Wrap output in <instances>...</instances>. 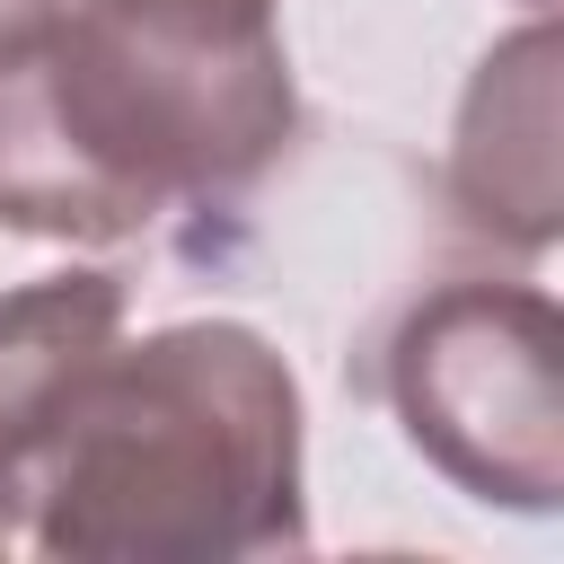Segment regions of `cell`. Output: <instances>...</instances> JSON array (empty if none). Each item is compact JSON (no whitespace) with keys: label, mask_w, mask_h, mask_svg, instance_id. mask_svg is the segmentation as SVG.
Here are the masks:
<instances>
[{"label":"cell","mask_w":564,"mask_h":564,"mask_svg":"<svg viewBox=\"0 0 564 564\" xmlns=\"http://www.w3.org/2000/svg\"><path fill=\"white\" fill-rule=\"evenodd\" d=\"M123 335L115 273H44L0 291V555L26 538V458L70 379Z\"/></svg>","instance_id":"obj_5"},{"label":"cell","mask_w":564,"mask_h":564,"mask_svg":"<svg viewBox=\"0 0 564 564\" xmlns=\"http://www.w3.org/2000/svg\"><path fill=\"white\" fill-rule=\"evenodd\" d=\"M26 546L62 564H238L308 546L291 361L238 317L115 335L26 458Z\"/></svg>","instance_id":"obj_2"},{"label":"cell","mask_w":564,"mask_h":564,"mask_svg":"<svg viewBox=\"0 0 564 564\" xmlns=\"http://www.w3.org/2000/svg\"><path fill=\"white\" fill-rule=\"evenodd\" d=\"M70 18V0H0V62H18L26 44H44Z\"/></svg>","instance_id":"obj_6"},{"label":"cell","mask_w":564,"mask_h":564,"mask_svg":"<svg viewBox=\"0 0 564 564\" xmlns=\"http://www.w3.org/2000/svg\"><path fill=\"white\" fill-rule=\"evenodd\" d=\"M449 203L476 238L511 256L555 247V26L546 9L476 62L449 123Z\"/></svg>","instance_id":"obj_4"},{"label":"cell","mask_w":564,"mask_h":564,"mask_svg":"<svg viewBox=\"0 0 564 564\" xmlns=\"http://www.w3.org/2000/svg\"><path fill=\"white\" fill-rule=\"evenodd\" d=\"M370 397L467 502L546 520L564 502L555 300L538 282H441L370 344Z\"/></svg>","instance_id":"obj_3"},{"label":"cell","mask_w":564,"mask_h":564,"mask_svg":"<svg viewBox=\"0 0 564 564\" xmlns=\"http://www.w3.org/2000/svg\"><path fill=\"white\" fill-rule=\"evenodd\" d=\"M300 132L273 0H70L0 62V229L123 247L238 203Z\"/></svg>","instance_id":"obj_1"},{"label":"cell","mask_w":564,"mask_h":564,"mask_svg":"<svg viewBox=\"0 0 564 564\" xmlns=\"http://www.w3.org/2000/svg\"><path fill=\"white\" fill-rule=\"evenodd\" d=\"M529 9H546V0H529Z\"/></svg>","instance_id":"obj_7"}]
</instances>
